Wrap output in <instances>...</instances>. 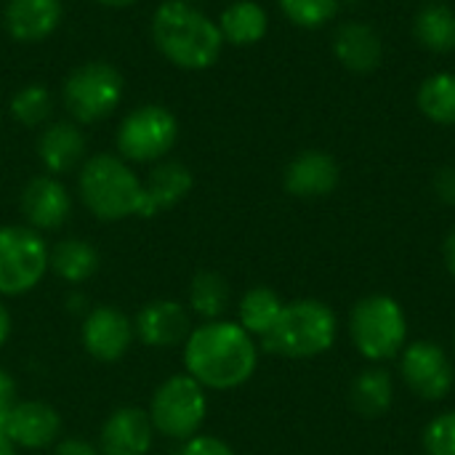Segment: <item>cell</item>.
Segmentation results:
<instances>
[{
	"mask_svg": "<svg viewBox=\"0 0 455 455\" xmlns=\"http://www.w3.org/2000/svg\"><path fill=\"white\" fill-rule=\"evenodd\" d=\"M283 13L304 29H317L325 27L336 13L341 0H277Z\"/></svg>",
	"mask_w": 455,
	"mask_h": 455,
	"instance_id": "f1b7e54d",
	"label": "cell"
},
{
	"mask_svg": "<svg viewBox=\"0 0 455 455\" xmlns=\"http://www.w3.org/2000/svg\"><path fill=\"white\" fill-rule=\"evenodd\" d=\"M435 192L445 205H455V165H445L435 176Z\"/></svg>",
	"mask_w": 455,
	"mask_h": 455,
	"instance_id": "1f68e13d",
	"label": "cell"
},
{
	"mask_svg": "<svg viewBox=\"0 0 455 455\" xmlns=\"http://www.w3.org/2000/svg\"><path fill=\"white\" fill-rule=\"evenodd\" d=\"M0 432L16 445L27 451L48 448L61 435V416L53 405L40 400H24L13 403V408L3 416Z\"/></svg>",
	"mask_w": 455,
	"mask_h": 455,
	"instance_id": "7c38bea8",
	"label": "cell"
},
{
	"mask_svg": "<svg viewBox=\"0 0 455 455\" xmlns=\"http://www.w3.org/2000/svg\"><path fill=\"white\" fill-rule=\"evenodd\" d=\"M133 336H136L133 323L128 320L125 312L115 307H93L85 315L83 331H80L83 349L99 363H115L125 357Z\"/></svg>",
	"mask_w": 455,
	"mask_h": 455,
	"instance_id": "8fae6325",
	"label": "cell"
},
{
	"mask_svg": "<svg viewBox=\"0 0 455 455\" xmlns=\"http://www.w3.org/2000/svg\"><path fill=\"white\" fill-rule=\"evenodd\" d=\"M205 413H208L205 389L189 373L171 376L168 381H163L149 405V419L155 432L181 443L197 435V429L205 421Z\"/></svg>",
	"mask_w": 455,
	"mask_h": 455,
	"instance_id": "52a82bcc",
	"label": "cell"
},
{
	"mask_svg": "<svg viewBox=\"0 0 455 455\" xmlns=\"http://www.w3.org/2000/svg\"><path fill=\"white\" fill-rule=\"evenodd\" d=\"M181 455H235V451L219 440V437H211V435H195L184 443Z\"/></svg>",
	"mask_w": 455,
	"mask_h": 455,
	"instance_id": "4dcf8cb0",
	"label": "cell"
},
{
	"mask_svg": "<svg viewBox=\"0 0 455 455\" xmlns=\"http://www.w3.org/2000/svg\"><path fill=\"white\" fill-rule=\"evenodd\" d=\"M179 136V123L163 104H141L131 109L117 128V152L125 163L163 160Z\"/></svg>",
	"mask_w": 455,
	"mask_h": 455,
	"instance_id": "9c48e42d",
	"label": "cell"
},
{
	"mask_svg": "<svg viewBox=\"0 0 455 455\" xmlns=\"http://www.w3.org/2000/svg\"><path fill=\"white\" fill-rule=\"evenodd\" d=\"M155 443V427L141 408H117L101 427V455H147Z\"/></svg>",
	"mask_w": 455,
	"mask_h": 455,
	"instance_id": "9a60e30c",
	"label": "cell"
},
{
	"mask_svg": "<svg viewBox=\"0 0 455 455\" xmlns=\"http://www.w3.org/2000/svg\"><path fill=\"white\" fill-rule=\"evenodd\" d=\"M48 269L67 283H85L99 269V253L88 240L67 237L48 251Z\"/></svg>",
	"mask_w": 455,
	"mask_h": 455,
	"instance_id": "603a6c76",
	"label": "cell"
},
{
	"mask_svg": "<svg viewBox=\"0 0 455 455\" xmlns=\"http://www.w3.org/2000/svg\"><path fill=\"white\" fill-rule=\"evenodd\" d=\"M189 307L205 320H219L229 307V283L219 272H197L189 285Z\"/></svg>",
	"mask_w": 455,
	"mask_h": 455,
	"instance_id": "4316f807",
	"label": "cell"
},
{
	"mask_svg": "<svg viewBox=\"0 0 455 455\" xmlns=\"http://www.w3.org/2000/svg\"><path fill=\"white\" fill-rule=\"evenodd\" d=\"M453 341H455V339H453Z\"/></svg>",
	"mask_w": 455,
	"mask_h": 455,
	"instance_id": "ab89813d",
	"label": "cell"
},
{
	"mask_svg": "<svg viewBox=\"0 0 455 455\" xmlns=\"http://www.w3.org/2000/svg\"><path fill=\"white\" fill-rule=\"evenodd\" d=\"M427 455H455V411L440 413L424 429Z\"/></svg>",
	"mask_w": 455,
	"mask_h": 455,
	"instance_id": "f546056e",
	"label": "cell"
},
{
	"mask_svg": "<svg viewBox=\"0 0 455 455\" xmlns=\"http://www.w3.org/2000/svg\"><path fill=\"white\" fill-rule=\"evenodd\" d=\"M53 455H101L96 445L85 443V440H77V437H69V440H61L56 445Z\"/></svg>",
	"mask_w": 455,
	"mask_h": 455,
	"instance_id": "d6a6232c",
	"label": "cell"
},
{
	"mask_svg": "<svg viewBox=\"0 0 455 455\" xmlns=\"http://www.w3.org/2000/svg\"><path fill=\"white\" fill-rule=\"evenodd\" d=\"M333 53L349 72L368 75L381 67L384 43L373 27L363 21H344L333 32Z\"/></svg>",
	"mask_w": 455,
	"mask_h": 455,
	"instance_id": "ac0fdd59",
	"label": "cell"
},
{
	"mask_svg": "<svg viewBox=\"0 0 455 455\" xmlns=\"http://www.w3.org/2000/svg\"><path fill=\"white\" fill-rule=\"evenodd\" d=\"M184 3H197V0H184Z\"/></svg>",
	"mask_w": 455,
	"mask_h": 455,
	"instance_id": "f35d334b",
	"label": "cell"
},
{
	"mask_svg": "<svg viewBox=\"0 0 455 455\" xmlns=\"http://www.w3.org/2000/svg\"><path fill=\"white\" fill-rule=\"evenodd\" d=\"M53 112V99L48 93V88H43L40 83H29L24 88H19L11 99V115L16 123L35 128L43 125Z\"/></svg>",
	"mask_w": 455,
	"mask_h": 455,
	"instance_id": "83f0119b",
	"label": "cell"
},
{
	"mask_svg": "<svg viewBox=\"0 0 455 455\" xmlns=\"http://www.w3.org/2000/svg\"><path fill=\"white\" fill-rule=\"evenodd\" d=\"M413 37L432 53L455 51V11L443 3L424 5L413 19Z\"/></svg>",
	"mask_w": 455,
	"mask_h": 455,
	"instance_id": "cb8c5ba5",
	"label": "cell"
},
{
	"mask_svg": "<svg viewBox=\"0 0 455 455\" xmlns=\"http://www.w3.org/2000/svg\"><path fill=\"white\" fill-rule=\"evenodd\" d=\"M349 336L357 352L371 363H387L405 349L408 320L403 307L384 293L365 296L349 315Z\"/></svg>",
	"mask_w": 455,
	"mask_h": 455,
	"instance_id": "5b68a950",
	"label": "cell"
},
{
	"mask_svg": "<svg viewBox=\"0 0 455 455\" xmlns=\"http://www.w3.org/2000/svg\"><path fill=\"white\" fill-rule=\"evenodd\" d=\"M85 133L67 120L45 125V131L37 139V157L48 168V173H69L72 168H80L85 163Z\"/></svg>",
	"mask_w": 455,
	"mask_h": 455,
	"instance_id": "d6986e66",
	"label": "cell"
},
{
	"mask_svg": "<svg viewBox=\"0 0 455 455\" xmlns=\"http://www.w3.org/2000/svg\"><path fill=\"white\" fill-rule=\"evenodd\" d=\"M99 3L107 5V8H128V5H133L139 0H99Z\"/></svg>",
	"mask_w": 455,
	"mask_h": 455,
	"instance_id": "74e56055",
	"label": "cell"
},
{
	"mask_svg": "<svg viewBox=\"0 0 455 455\" xmlns=\"http://www.w3.org/2000/svg\"><path fill=\"white\" fill-rule=\"evenodd\" d=\"M48 272V245L32 227H0V296H24Z\"/></svg>",
	"mask_w": 455,
	"mask_h": 455,
	"instance_id": "ba28073f",
	"label": "cell"
},
{
	"mask_svg": "<svg viewBox=\"0 0 455 455\" xmlns=\"http://www.w3.org/2000/svg\"><path fill=\"white\" fill-rule=\"evenodd\" d=\"M443 256H445V267H448V272L455 277V229H451V235L445 237Z\"/></svg>",
	"mask_w": 455,
	"mask_h": 455,
	"instance_id": "e575fe53",
	"label": "cell"
},
{
	"mask_svg": "<svg viewBox=\"0 0 455 455\" xmlns=\"http://www.w3.org/2000/svg\"><path fill=\"white\" fill-rule=\"evenodd\" d=\"M64 19L61 0H8L5 29L19 43H43Z\"/></svg>",
	"mask_w": 455,
	"mask_h": 455,
	"instance_id": "e0dca14e",
	"label": "cell"
},
{
	"mask_svg": "<svg viewBox=\"0 0 455 455\" xmlns=\"http://www.w3.org/2000/svg\"><path fill=\"white\" fill-rule=\"evenodd\" d=\"M259 365L253 336L240 323L208 320L184 341V368L203 389H237Z\"/></svg>",
	"mask_w": 455,
	"mask_h": 455,
	"instance_id": "6da1fadb",
	"label": "cell"
},
{
	"mask_svg": "<svg viewBox=\"0 0 455 455\" xmlns=\"http://www.w3.org/2000/svg\"><path fill=\"white\" fill-rule=\"evenodd\" d=\"M0 455H16V445L0 432Z\"/></svg>",
	"mask_w": 455,
	"mask_h": 455,
	"instance_id": "8d00e7d4",
	"label": "cell"
},
{
	"mask_svg": "<svg viewBox=\"0 0 455 455\" xmlns=\"http://www.w3.org/2000/svg\"><path fill=\"white\" fill-rule=\"evenodd\" d=\"M403 381L421 400L437 403L453 392L455 368L445 349L435 341H413L403 349L400 360Z\"/></svg>",
	"mask_w": 455,
	"mask_h": 455,
	"instance_id": "30bf717a",
	"label": "cell"
},
{
	"mask_svg": "<svg viewBox=\"0 0 455 455\" xmlns=\"http://www.w3.org/2000/svg\"><path fill=\"white\" fill-rule=\"evenodd\" d=\"M77 192L83 205L101 221L144 219V184L123 157L93 155L80 165Z\"/></svg>",
	"mask_w": 455,
	"mask_h": 455,
	"instance_id": "3957f363",
	"label": "cell"
},
{
	"mask_svg": "<svg viewBox=\"0 0 455 455\" xmlns=\"http://www.w3.org/2000/svg\"><path fill=\"white\" fill-rule=\"evenodd\" d=\"M8 333H11V315H8V309L3 307V301H0V347L8 341Z\"/></svg>",
	"mask_w": 455,
	"mask_h": 455,
	"instance_id": "d590c367",
	"label": "cell"
},
{
	"mask_svg": "<svg viewBox=\"0 0 455 455\" xmlns=\"http://www.w3.org/2000/svg\"><path fill=\"white\" fill-rule=\"evenodd\" d=\"M283 299L267 288V285H256L251 288L243 299H240V325L251 333V336H259L264 339L272 325L277 323L280 312H283Z\"/></svg>",
	"mask_w": 455,
	"mask_h": 455,
	"instance_id": "484cf974",
	"label": "cell"
},
{
	"mask_svg": "<svg viewBox=\"0 0 455 455\" xmlns=\"http://www.w3.org/2000/svg\"><path fill=\"white\" fill-rule=\"evenodd\" d=\"M152 40L176 67L197 72L216 64L224 48L219 24L184 0H165L152 16Z\"/></svg>",
	"mask_w": 455,
	"mask_h": 455,
	"instance_id": "7a4b0ae2",
	"label": "cell"
},
{
	"mask_svg": "<svg viewBox=\"0 0 455 455\" xmlns=\"http://www.w3.org/2000/svg\"><path fill=\"white\" fill-rule=\"evenodd\" d=\"M339 333L333 309L317 299H299L283 307L272 331L261 339L269 355L288 360H309L325 355Z\"/></svg>",
	"mask_w": 455,
	"mask_h": 455,
	"instance_id": "277c9868",
	"label": "cell"
},
{
	"mask_svg": "<svg viewBox=\"0 0 455 455\" xmlns=\"http://www.w3.org/2000/svg\"><path fill=\"white\" fill-rule=\"evenodd\" d=\"M67 112L83 123H99L109 117L125 96V80L109 61H85L75 67L61 88Z\"/></svg>",
	"mask_w": 455,
	"mask_h": 455,
	"instance_id": "8992f818",
	"label": "cell"
},
{
	"mask_svg": "<svg viewBox=\"0 0 455 455\" xmlns=\"http://www.w3.org/2000/svg\"><path fill=\"white\" fill-rule=\"evenodd\" d=\"M141 184H144V219H149L157 216L160 211L179 205L192 192L195 179L184 163L165 160L157 163Z\"/></svg>",
	"mask_w": 455,
	"mask_h": 455,
	"instance_id": "ffe728a7",
	"label": "cell"
},
{
	"mask_svg": "<svg viewBox=\"0 0 455 455\" xmlns=\"http://www.w3.org/2000/svg\"><path fill=\"white\" fill-rule=\"evenodd\" d=\"M339 176H341L339 163L328 152L307 149L288 163L283 184H285L288 195L315 200V197L331 195L339 187Z\"/></svg>",
	"mask_w": 455,
	"mask_h": 455,
	"instance_id": "2e32d148",
	"label": "cell"
},
{
	"mask_svg": "<svg viewBox=\"0 0 455 455\" xmlns=\"http://www.w3.org/2000/svg\"><path fill=\"white\" fill-rule=\"evenodd\" d=\"M267 29H269L267 11L253 0H235L219 16V32L224 43H232L240 48L256 45L267 35Z\"/></svg>",
	"mask_w": 455,
	"mask_h": 455,
	"instance_id": "44dd1931",
	"label": "cell"
},
{
	"mask_svg": "<svg viewBox=\"0 0 455 455\" xmlns=\"http://www.w3.org/2000/svg\"><path fill=\"white\" fill-rule=\"evenodd\" d=\"M416 104L427 120L437 125H455V72L429 75L416 93Z\"/></svg>",
	"mask_w": 455,
	"mask_h": 455,
	"instance_id": "d4e9b609",
	"label": "cell"
},
{
	"mask_svg": "<svg viewBox=\"0 0 455 455\" xmlns=\"http://www.w3.org/2000/svg\"><path fill=\"white\" fill-rule=\"evenodd\" d=\"M349 403L365 419L384 416L392 408V403H395V381H392V373L384 371V368H365L352 381Z\"/></svg>",
	"mask_w": 455,
	"mask_h": 455,
	"instance_id": "7402d4cb",
	"label": "cell"
},
{
	"mask_svg": "<svg viewBox=\"0 0 455 455\" xmlns=\"http://www.w3.org/2000/svg\"><path fill=\"white\" fill-rule=\"evenodd\" d=\"M133 333L139 336L141 344H147L152 349L176 347V344L187 341V336L192 333L189 312L179 301H168V299L149 301L136 315Z\"/></svg>",
	"mask_w": 455,
	"mask_h": 455,
	"instance_id": "5bb4252c",
	"label": "cell"
},
{
	"mask_svg": "<svg viewBox=\"0 0 455 455\" xmlns=\"http://www.w3.org/2000/svg\"><path fill=\"white\" fill-rule=\"evenodd\" d=\"M13 403H16V384H13V379L0 368V421H3V416L13 408Z\"/></svg>",
	"mask_w": 455,
	"mask_h": 455,
	"instance_id": "836d02e7",
	"label": "cell"
},
{
	"mask_svg": "<svg viewBox=\"0 0 455 455\" xmlns=\"http://www.w3.org/2000/svg\"><path fill=\"white\" fill-rule=\"evenodd\" d=\"M19 205L35 232L59 229L72 213V197L56 176H35L21 189Z\"/></svg>",
	"mask_w": 455,
	"mask_h": 455,
	"instance_id": "4fadbf2b",
	"label": "cell"
}]
</instances>
